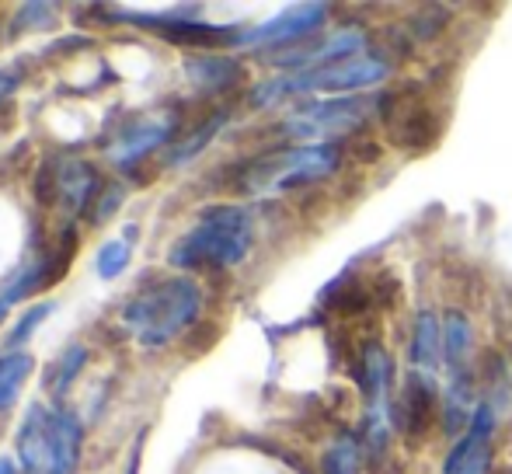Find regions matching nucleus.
<instances>
[{"mask_svg": "<svg viewBox=\"0 0 512 474\" xmlns=\"http://www.w3.org/2000/svg\"><path fill=\"white\" fill-rule=\"evenodd\" d=\"M366 116H370V102H363V98H338V102L304 105V109L293 112V116L283 122V129L290 136H304V140L314 143V136H321V133L356 129Z\"/></svg>", "mask_w": 512, "mask_h": 474, "instance_id": "nucleus-7", "label": "nucleus"}, {"mask_svg": "<svg viewBox=\"0 0 512 474\" xmlns=\"http://www.w3.org/2000/svg\"><path fill=\"white\" fill-rule=\"evenodd\" d=\"M32 370H35V359L25 349H11V353L0 356V412H7L18 401L21 387L32 377Z\"/></svg>", "mask_w": 512, "mask_h": 474, "instance_id": "nucleus-13", "label": "nucleus"}, {"mask_svg": "<svg viewBox=\"0 0 512 474\" xmlns=\"http://www.w3.org/2000/svg\"><path fill=\"white\" fill-rule=\"evenodd\" d=\"M328 18V4H293L283 14L262 21L255 28H244L237 46L244 49H262V46H293V42L307 39L321 21Z\"/></svg>", "mask_w": 512, "mask_h": 474, "instance_id": "nucleus-6", "label": "nucleus"}, {"mask_svg": "<svg viewBox=\"0 0 512 474\" xmlns=\"http://www.w3.org/2000/svg\"><path fill=\"white\" fill-rule=\"evenodd\" d=\"M84 363H88V349H81V346L67 349V353L60 356V363H56V373H53V391H56V394H67L70 380L77 377V370H81Z\"/></svg>", "mask_w": 512, "mask_h": 474, "instance_id": "nucleus-17", "label": "nucleus"}, {"mask_svg": "<svg viewBox=\"0 0 512 474\" xmlns=\"http://www.w3.org/2000/svg\"><path fill=\"white\" fill-rule=\"evenodd\" d=\"M129 237H136V227H129L126 237H112V241H105L102 248H98L95 269L102 279L122 276V269H126L129 258H133V241H129Z\"/></svg>", "mask_w": 512, "mask_h": 474, "instance_id": "nucleus-15", "label": "nucleus"}, {"mask_svg": "<svg viewBox=\"0 0 512 474\" xmlns=\"http://www.w3.org/2000/svg\"><path fill=\"white\" fill-rule=\"evenodd\" d=\"M255 244V220L241 206H209L171 248L175 269H234Z\"/></svg>", "mask_w": 512, "mask_h": 474, "instance_id": "nucleus-2", "label": "nucleus"}, {"mask_svg": "<svg viewBox=\"0 0 512 474\" xmlns=\"http://www.w3.org/2000/svg\"><path fill=\"white\" fill-rule=\"evenodd\" d=\"M119 199H122V189H112V196L102 199V206H98V220H108V217H112V210L119 206Z\"/></svg>", "mask_w": 512, "mask_h": 474, "instance_id": "nucleus-20", "label": "nucleus"}, {"mask_svg": "<svg viewBox=\"0 0 512 474\" xmlns=\"http://www.w3.org/2000/svg\"><path fill=\"white\" fill-rule=\"evenodd\" d=\"M363 46H366V35L359 32V28H342V32L328 35V39L317 42V46H297V49H290V53L276 56V63L290 67V74H297V70H321V67H331V63L363 56Z\"/></svg>", "mask_w": 512, "mask_h": 474, "instance_id": "nucleus-11", "label": "nucleus"}, {"mask_svg": "<svg viewBox=\"0 0 512 474\" xmlns=\"http://www.w3.org/2000/svg\"><path fill=\"white\" fill-rule=\"evenodd\" d=\"M53 307H56L53 300H49V304H35L32 311H28L25 318L18 321V328L7 335V346H25V342L35 335V328H39V321H46L49 314H53Z\"/></svg>", "mask_w": 512, "mask_h": 474, "instance_id": "nucleus-18", "label": "nucleus"}, {"mask_svg": "<svg viewBox=\"0 0 512 474\" xmlns=\"http://www.w3.org/2000/svg\"><path fill=\"white\" fill-rule=\"evenodd\" d=\"M0 474H18V464L11 457H0Z\"/></svg>", "mask_w": 512, "mask_h": 474, "instance_id": "nucleus-22", "label": "nucleus"}, {"mask_svg": "<svg viewBox=\"0 0 512 474\" xmlns=\"http://www.w3.org/2000/svg\"><path fill=\"white\" fill-rule=\"evenodd\" d=\"M203 311V290L189 276L154 279L119 311V325L143 349H164Z\"/></svg>", "mask_w": 512, "mask_h": 474, "instance_id": "nucleus-1", "label": "nucleus"}, {"mask_svg": "<svg viewBox=\"0 0 512 474\" xmlns=\"http://www.w3.org/2000/svg\"><path fill=\"white\" fill-rule=\"evenodd\" d=\"M98 175L91 164L77 161V157H67V161H56L49 168V199L60 203L70 217H81L88 210L91 196L98 192Z\"/></svg>", "mask_w": 512, "mask_h": 474, "instance_id": "nucleus-10", "label": "nucleus"}, {"mask_svg": "<svg viewBox=\"0 0 512 474\" xmlns=\"http://www.w3.org/2000/svg\"><path fill=\"white\" fill-rule=\"evenodd\" d=\"M223 119H227V116H213V119L206 122V126H199V133L192 136V140H185L182 147H175V150H171V164H185V161H192V157L199 154V147H206V140H209V136H213L216 129L223 126Z\"/></svg>", "mask_w": 512, "mask_h": 474, "instance_id": "nucleus-19", "label": "nucleus"}, {"mask_svg": "<svg viewBox=\"0 0 512 474\" xmlns=\"http://www.w3.org/2000/svg\"><path fill=\"white\" fill-rule=\"evenodd\" d=\"M439 356H443V328H439L436 314H418L415 335H411V366L422 384H432V370H436Z\"/></svg>", "mask_w": 512, "mask_h": 474, "instance_id": "nucleus-12", "label": "nucleus"}, {"mask_svg": "<svg viewBox=\"0 0 512 474\" xmlns=\"http://www.w3.org/2000/svg\"><path fill=\"white\" fill-rule=\"evenodd\" d=\"M391 74L380 56H352V60L331 63V67L321 70H297V74H279L272 81L258 84L251 91L255 105H276L286 102V98H300V95H349V91H363V88H377L384 77Z\"/></svg>", "mask_w": 512, "mask_h": 474, "instance_id": "nucleus-4", "label": "nucleus"}, {"mask_svg": "<svg viewBox=\"0 0 512 474\" xmlns=\"http://www.w3.org/2000/svg\"><path fill=\"white\" fill-rule=\"evenodd\" d=\"M324 474H359V450H356V440L352 436H342L328 447L324 454V464H321Z\"/></svg>", "mask_w": 512, "mask_h": 474, "instance_id": "nucleus-16", "label": "nucleus"}, {"mask_svg": "<svg viewBox=\"0 0 512 474\" xmlns=\"http://www.w3.org/2000/svg\"><path fill=\"white\" fill-rule=\"evenodd\" d=\"M342 161L338 143H304V147L283 150V154H269L255 161L244 171L241 185L255 196H272V192L297 189V185H310L328 178Z\"/></svg>", "mask_w": 512, "mask_h": 474, "instance_id": "nucleus-5", "label": "nucleus"}, {"mask_svg": "<svg viewBox=\"0 0 512 474\" xmlns=\"http://www.w3.org/2000/svg\"><path fill=\"white\" fill-rule=\"evenodd\" d=\"M237 70L241 67L227 56H192L185 63V74L203 88H227L230 81H237Z\"/></svg>", "mask_w": 512, "mask_h": 474, "instance_id": "nucleus-14", "label": "nucleus"}, {"mask_svg": "<svg viewBox=\"0 0 512 474\" xmlns=\"http://www.w3.org/2000/svg\"><path fill=\"white\" fill-rule=\"evenodd\" d=\"M492 408L481 405L474 412L467 433L453 443V450L446 454L443 474H488V461H492Z\"/></svg>", "mask_w": 512, "mask_h": 474, "instance_id": "nucleus-9", "label": "nucleus"}, {"mask_svg": "<svg viewBox=\"0 0 512 474\" xmlns=\"http://www.w3.org/2000/svg\"><path fill=\"white\" fill-rule=\"evenodd\" d=\"M14 88H18V74H7V70H0V102H4Z\"/></svg>", "mask_w": 512, "mask_h": 474, "instance_id": "nucleus-21", "label": "nucleus"}, {"mask_svg": "<svg viewBox=\"0 0 512 474\" xmlns=\"http://www.w3.org/2000/svg\"><path fill=\"white\" fill-rule=\"evenodd\" d=\"M171 133H175V116H143V119L129 122L126 129H119V136L105 147V157L112 164L126 168V164L143 161V157L161 147V143H168Z\"/></svg>", "mask_w": 512, "mask_h": 474, "instance_id": "nucleus-8", "label": "nucleus"}, {"mask_svg": "<svg viewBox=\"0 0 512 474\" xmlns=\"http://www.w3.org/2000/svg\"><path fill=\"white\" fill-rule=\"evenodd\" d=\"M81 419L60 408L32 405L18 429V461L25 474H77Z\"/></svg>", "mask_w": 512, "mask_h": 474, "instance_id": "nucleus-3", "label": "nucleus"}]
</instances>
